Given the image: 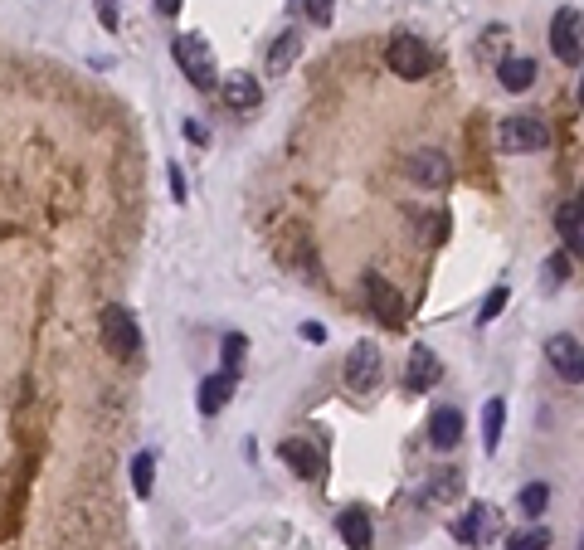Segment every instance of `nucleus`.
Listing matches in <instances>:
<instances>
[{
	"label": "nucleus",
	"mask_w": 584,
	"mask_h": 550,
	"mask_svg": "<svg viewBox=\"0 0 584 550\" xmlns=\"http://www.w3.org/2000/svg\"><path fill=\"white\" fill-rule=\"evenodd\" d=\"M219 98H224V108L249 112V108H258L263 88H258L254 74H229V78H219Z\"/></svg>",
	"instance_id": "nucleus-12"
},
{
	"label": "nucleus",
	"mask_w": 584,
	"mask_h": 550,
	"mask_svg": "<svg viewBox=\"0 0 584 550\" xmlns=\"http://www.w3.org/2000/svg\"><path fill=\"white\" fill-rule=\"evenodd\" d=\"M297 54H302V35H297V30H288V35H278V44H273V54H268V69H273V74H283V69H288Z\"/></svg>",
	"instance_id": "nucleus-20"
},
{
	"label": "nucleus",
	"mask_w": 584,
	"mask_h": 550,
	"mask_svg": "<svg viewBox=\"0 0 584 550\" xmlns=\"http://www.w3.org/2000/svg\"><path fill=\"white\" fill-rule=\"evenodd\" d=\"M497 536H502V512L492 502H473L468 512L453 521V541H463V546H487Z\"/></svg>",
	"instance_id": "nucleus-4"
},
{
	"label": "nucleus",
	"mask_w": 584,
	"mask_h": 550,
	"mask_svg": "<svg viewBox=\"0 0 584 550\" xmlns=\"http://www.w3.org/2000/svg\"><path fill=\"white\" fill-rule=\"evenodd\" d=\"M443 366H438L434 346H409V361H404V390L409 395H424V390H434Z\"/></svg>",
	"instance_id": "nucleus-9"
},
{
	"label": "nucleus",
	"mask_w": 584,
	"mask_h": 550,
	"mask_svg": "<svg viewBox=\"0 0 584 550\" xmlns=\"http://www.w3.org/2000/svg\"><path fill=\"white\" fill-rule=\"evenodd\" d=\"M502 424H507V404L487 400L482 404V448H487V453H497V443H502Z\"/></svg>",
	"instance_id": "nucleus-19"
},
{
	"label": "nucleus",
	"mask_w": 584,
	"mask_h": 550,
	"mask_svg": "<svg viewBox=\"0 0 584 550\" xmlns=\"http://www.w3.org/2000/svg\"><path fill=\"white\" fill-rule=\"evenodd\" d=\"M302 336H307V341H327V331L317 327V322H307V327H302Z\"/></svg>",
	"instance_id": "nucleus-29"
},
{
	"label": "nucleus",
	"mask_w": 584,
	"mask_h": 550,
	"mask_svg": "<svg viewBox=\"0 0 584 550\" xmlns=\"http://www.w3.org/2000/svg\"><path fill=\"white\" fill-rule=\"evenodd\" d=\"M244 351H249V341H244L239 331H229V336H224V370H239Z\"/></svg>",
	"instance_id": "nucleus-26"
},
{
	"label": "nucleus",
	"mask_w": 584,
	"mask_h": 550,
	"mask_svg": "<svg viewBox=\"0 0 584 550\" xmlns=\"http://www.w3.org/2000/svg\"><path fill=\"white\" fill-rule=\"evenodd\" d=\"M151 473H156V458H151V453H137V458H132V487H137V497H151Z\"/></svg>",
	"instance_id": "nucleus-22"
},
{
	"label": "nucleus",
	"mask_w": 584,
	"mask_h": 550,
	"mask_svg": "<svg viewBox=\"0 0 584 550\" xmlns=\"http://www.w3.org/2000/svg\"><path fill=\"white\" fill-rule=\"evenodd\" d=\"M336 531H341V541L351 550L375 546V526H370V512H365V507H346V512L336 516Z\"/></svg>",
	"instance_id": "nucleus-13"
},
{
	"label": "nucleus",
	"mask_w": 584,
	"mask_h": 550,
	"mask_svg": "<svg viewBox=\"0 0 584 550\" xmlns=\"http://www.w3.org/2000/svg\"><path fill=\"white\" fill-rule=\"evenodd\" d=\"M580 103H584V78H580Z\"/></svg>",
	"instance_id": "nucleus-31"
},
{
	"label": "nucleus",
	"mask_w": 584,
	"mask_h": 550,
	"mask_svg": "<svg viewBox=\"0 0 584 550\" xmlns=\"http://www.w3.org/2000/svg\"><path fill=\"white\" fill-rule=\"evenodd\" d=\"M555 229H560L565 249L584 258V205H580V200H565V205L555 210Z\"/></svg>",
	"instance_id": "nucleus-15"
},
{
	"label": "nucleus",
	"mask_w": 584,
	"mask_h": 550,
	"mask_svg": "<svg viewBox=\"0 0 584 550\" xmlns=\"http://www.w3.org/2000/svg\"><path fill=\"white\" fill-rule=\"evenodd\" d=\"M278 453H283V463H288L292 473L307 477V482H312V477H322V468H327V463H322V453H317L307 439H283Z\"/></svg>",
	"instance_id": "nucleus-14"
},
{
	"label": "nucleus",
	"mask_w": 584,
	"mask_h": 550,
	"mask_svg": "<svg viewBox=\"0 0 584 550\" xmlns=\"http://www.w3.org/2000/svg\"><path fill=\"white\" fill-rule=\"evenodd\" d=\"M385 64H390V74L395 78H424L434 69V54H429V44L414 35H395L390 39V49H385Z\"/></svg>",
	"instance_id": "nucleus-5"
},
{
	"label": "nucleus",
	"mask_w": 584,
	"mask_h": 550,
	"mask_svg": "<svg viewBox=\"0 0 584 550\" xmlns=\"http://www.w3.org/2000/svg\"><path fill=\"white\" fill-rule=\"evenodd\" d=\"M580 205H584V185H580Z\"/></svg>",
	"instance_id": "nucleus-32"
},
{
	"label": "nucleus",
	"mask_w": 584,
	"mask_h": 550,
	"mask_svg": "<svg viewBox=\"0 0 584 550\" xmlns=\"http://www.w3.org/2000/svg\"><path fill=\"white\" fill-rule=\"evenodd\" d=\"M365 302H370V312L385 322V327L395 331L404 322V297H400V288H390L380 273H365Z\"/></svg>",
	"instance_id": "nucleus-8"
},
{
	"label": "nucleus",
	"mask_w": 584,
	"mask_h": 550,
	"mask_svg": "<svg viewBox=\"0 0 584 550\" xmlns=\"http://www.w3.org/2000/svg\"><path fill=\"white\" fill-rule=\"evenodd\" d=\"M550 49H555V59L560 64H580L584 59V15L580 10H555V20H550Z\"/></svg>",
	"instance_id": "nucleus-6"
},
{
	"label": "nucleus",
	"mask_w": 584,
	"mask_h": 550,
	"mask_svg": "<svg viewBox=\"0 0 584 550\" xmlns=\"http://www.w3.org/2000/svg\"><path fill=\"white\" fill-rule=\"evenodd\" d=\"M550 147V127L546 117L536 112H516V117H502V151H546Z\"/></svg>",
	"instance_id": "nucleus-3"
},
{
	"label": "nucleus",
	"mask_w": 584,
	"mask_h": 550,
	"mask_svg": "<svg viewBox=\"0 0 584 550\" xmlns=\"http://www.w3.org/2000/svg\"><path fill=\"white\" fill-rule=\"evenodd\" d=\"M346 385H351L356 395H370V390L380 385V351H375L370 341H361V346L346 356Z\"/></svg>",
	"instance_id": "nucleus-10"
},
{
	"label": "nucleus",
	"mask_w": 584,
	"mask_h": 550,
	"mask_svg": "<svg viewBox=\"0 0 584 550\" xmlns=\"http://www.w3.org/2000/svg\"><path fill=\"white\" fill-rule=\"evenodd\" d=\"M458 487H463V477H458V473H443L434 487L424 492V502H438V497H458Z\"/></svg>",
	"instance_id": "nucleus-27"
},
{
	"label": "nucleus",
	"mask_w": 584,
	"mask_h": 550,
	"mask_svg": "<svg viewBox=\"0 0 584 550\" xmlns=\"http://www.w3.org/2000/svg\"><path fill=\"white\" fill-rule=\"evenodd\" d=\"M565 278H570V254H550V263H546V293H555Z\"/></svg>",
	"instance_id": "nucleus-24"
},
{
	"label": "nucleus",
	"mask_w": 584,
	"mask_h": 550,
	"mask_svg": "<svg viewBox=\"0 0 584 550\" xmlns=\"http://www.w3.org/2000/svg\"><path fill=\"white\" fill-rule=\"evenodd\" d=\"M497 78H502L507 93H526V88L536 83V64H531V59H502V64H497Z\"/></svg>",
	"instance_id": "nucleus-18"
},
{
	"label": "nucleus",
	"mask_w": 584,
	"mask_h": 550,
	"mask_svg": "<svg viewBox=\"0 0 584 550\" xmlns=\"http://www.w3.org/2000/svg\"><path fill=\"white\" fill-rule=\"evenodd\" d=\"M171 54H176V69H181L195 88H215V49L200 35H176L171 39Z\"/></svg>",
	"instance_id": "nucleus-1"
},
{
	"label": "nucleus",
	"mask_w": 584,
	"mask_h": 550,
	"mask_svg": "<svg viewBox=\"0 0 584 550\" xmlns=\"http://www.w3.org/2000/svg\"><path fill=\"white\" fill-rule=\"evenodd\" d=\"M546 361L555 366V375L565 380V385H580L584 380V351L575 336H565V331H555L546 341Z\"/></svg>",
	"instance_id": "nucleus-7"
},
{
	"label": "nucleus",
	"mask_w": 584,
	"mask_h": 550,
	"mask_svg": "<svg viewBox=\"0 0 584 550\" xmlns=\"http://www.w3.org/2000/svg\"><path fill=\"white\" fill-rule=\"evenodd\" d=\"M516 507H521L526 516H541L550 507V487L546 482H526V487H521V497H516Z\"/></svg>",
	"instance_id": "nucleus-21"
},
{
	"label": "nucleus",
	"mask_w": 584,
	"mask_h": 550,
	"mask_svg": "<svg viewBox=\"0 0 584 550\" xmlns=\"http://www.w3.org/2000/svg\"><path fill=\"white\" fill-rule=\"evenodd\" d=\"M550 546V531H541V526H531V531H521V536H511L507 550H546Z\"/></svg>",
	"instance_id": "nucleus-25"
},
{
	"label": "nucleus",
	"mask_w": 584,
	"mask_h": 550,
	"mask_svg": "<svg viewBox=\"0 0 584 550\" xmlns=\"http://www.w3.org/2000/svg\"><path fill=\"white\" fill-rule=\"evenodd\" d=\"M507 302H511V288H502V283H497V288L487 293V302H482V312H477V322H482V327H487V322H497Z\"/></svg>",
	"instance_id": "nucleus-23"
},
{
	"label": "nucleus",
	"mask_w": 584,
	"mask_h": 550,
	"mask_svg": "<svg viewBox=\"0 0 584 550\" xmlns=\"http://www.w3.org/2000/svg\"><path fill=\"white\" fill-rule=\"evenodd\" d=\"M580 550H584V536H580Z\"/></svg>",
	"instance_id": "nucleus-33"
},
{
	"label": "nucleus",
	"mask_w": 584,
	"mask_h": 550,
	"mask_svg": "<svg viewBox=\"0 0 584 550\" xmlns=\"http://www.w3.org/2000/svg\"><path fill=\"white\" fill-rule=\"evenodd\" d=\"M98 331H103V346H108L117 361H132L137 351H142V331H137V317L127 312V307H103V317H98Z\"/></svg>",
	"instance_id": "nucleus-2"
},
{
	"label": "nucleus",
	"mask_w": 584,
	"mask_h": 550,
	"mask_svg": "<svg viewBox=\"0 0 584 550\" xmlns=\"http://www.w3.org/2000/svg\"><path fill=\"white\" fill-rule=\"evenodd\" d=\"M234 385H239V370H219V375H210V380L200 385V414H219V409L229 404V395H234Z\"/></svg>",
	"instance_id": "nucleus-16"
},
{
	"label": "nucleus",
	"mask_w": 584,
	"mask_h": 550,
	"mask_svg": "<svg viewBox=\"0 0 584 550\" xmlns=\"http://www.w3.org/2000/svg\"><path fill=\"white\" fill-rule=\"evenodd\" d=\"M181 5H185V0H156V10H161V15H176Z\"/></svg>",
	"instance_id": "nucleus-30"
},
{
	"label": "nucleus",
	"mask_w": 584,
	"mask_h": 550,
	"mask_svg": "<svg viewBox=\"0 0 584 550\" xmlns=\"http://www.w3.org/2000/svg\"><path fill=\"white\" fill-rule=\"evenodd\" d=\"M458 439H463V414H458V409H434V419H429V443H434V448H453Z\"/></svg>",
	"instance_id": "nucleus-17"
},
{
	"label": "nucleus",
	"mask_w": 584,
	"mask_h": 550,
	"mask_svg": "<svg viewBox=\"0 0 584 550\" xmlns=\"http://www.w3.org/2000/svg\"><path fill=\"white\" fill-rule=\"evenodd\" d=\"M331 10H336V0H307V20L312 25H331Z\"/></svg>",
	"instance_id": "nucleus-28"
},
{
	"label": "nucleus",
	"mask_w": 584,
	"mask_h": 550,
	"mask_svg": "<svg viewBox=\"0 0 584 550\" xmlns=\"http://www.w3.org/2000/svg\"><path fill=\"white\" fill-rule=\"evenodd\" d=\"M409 181H419V185H448L453 181V161H448V156H443V151H414V156H409Z\"/></svg>",
	"instance_id": "nucleus-11"
}]
</instances>
